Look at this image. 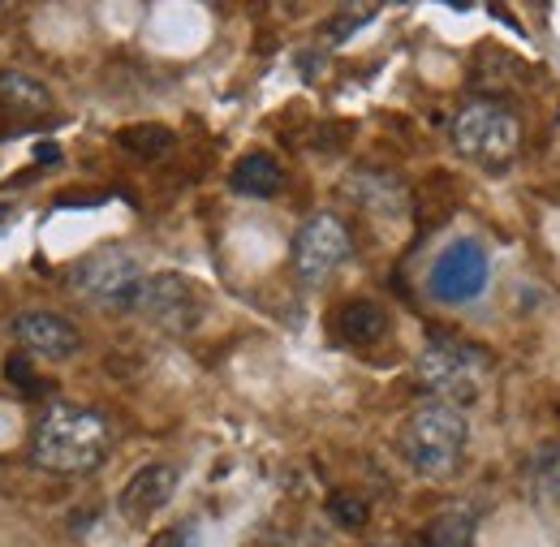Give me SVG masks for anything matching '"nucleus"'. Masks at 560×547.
Wrapping results in <instances>:
<instances>
[{
    "mask_svg": "<svg viewBox=\"0 0 560 547\" xmlns=\"http://www.w3.org/2000/svg\"><path fill=\"white\" fill-rule=\"evenodd\" d=\"M108 444H113V431H108V418L91 406H70V401H57L39 414L35 422V435H31V462L48 475H61V479H78V475H91L104 457H108Z\"/></svg>",
    "mask_w": 560,
    "mask_h": 547,
    "instance_id": "1",
    "label": "nucleus"
},
{
    "mask_svg": "<svg viewBox=\"0 0 560 547\" xmlns=\"http://www.w3.org/2000/svg\"><path fill=\"white\" fill-rule=\"evenodd\" d=\"M397 449H401L406 466L422 479H453L470 449V418L457 406L427 401L401 422Z\"/></svg>",
    "mask_w": 560,
    "mask_h": 547,
    "instance_id": "2",
    "label": "nucleus"
},
{
    "mask_svg": "<svg viewBox=\"0 0 560 547\" xmlns=\"http://www.w3.org/2000/svg\"><path fill=\"white\" fill-rule=\"evenodd\" d=\"M453 147L457 155L483 164V168H509L522 151V117L509 104L495 100H470L453 117Z\"/></svg>",
    "mask_w": 560,
    "mask_h": 547,
    "instance_id": "3",
    "label": "nucleus"
},
{
    "mask_svg": "<svg viewBox=\"0 0 560 547\" xmlns=\"http://www.w3.org/2000/svg\"><path fill=\"white\" fill-rule=\"evenodd\" d=\"M488 353L462 341H431L415 362V380L422 393H431V401L444 406H466L470 397H479L483 375H488Z\"/></svg>",
    "mask_w": 560,
    "mask_h": 547,
    "instance_id": "4",
    "label": "nucleus"
},
{
    "mask_svg": "<svg viewBox=\"0 0 560 547\" xmlns=\"http://www.w3.org/2000/svg\"><path fill=\"white\" fill-rule=\"evenodd\" d=\"M142 280L147 276H142L139 259L126 255V251H113V246L78 259L70 268V289L100 311H135Z\"/></svg>",
    "mask_w": 560,
    "mask_h": 547,
    "instance_id": "5",
    "label": "nucleus"
},
{
    "mask_svg": "<svg viewBox=\"0 0 560 547\" xmlns=\"http://www.w3.org/2000/svg\"><path fill=\"white\" fill-rule=\"evenodd\" d=\"M350 224L337 211H315L293 233V276L306 289H319V284H328L337 276V268L350 259Z\"/></svg>",
    "mask_w": 560,
    "mask_h": 547,
    "instance_id": "6",
    "label": "nucleus"
},
{
    "mask_svg": "<svg viewBox=\"0 0 560 547\" xmlns=\"http://www.w3.org/2000/svg\"><path fill=\"white\" fill-rule=\"evenodd\" d=\"M139 311L142 319L168 337H186L203 324V289L195 280H186L182 272H155L142 280V293H139Z\"/></svg>",
    "mask_w": 560,
    "mask_h": 547,
    "instance_id": "7",
    "label": "nucleus"
},
{
    "mask_svg": "<svg viewBox=\"0 0 560 547\" xmlns=\"http://www.w3.org/2000/svg\"><path fill=\"white\" fill-rule=\"evenodd\" d=\"M488 276H491L488 251L475 237H457V242H448L435 255V264L427 272V289H431L435 302L462 306V302H475L488 289Z\"/></svg>",
    "mask_w": 560,
    "mask_h": 547,
    "instance_id": "8",
    "label": "nucleus"
},
{
    "mask_svg": "<svg viewBox=\"0 0 560 547\" xmlns=\"http://www.w3.org/2000/svg\"><path fill=\"white\" fill-rule=\"evenodd\" d=\"M13 341L22 345L26 353L35 358H48V362H66L82 349V333L73 328L66 315L57 311H22L13 324H9Z\"/></svg>",
    "mask_w": 560,
    "mask_h": 547,
    "instance_id": "9",
    "label": "nucleus"
},
{
    "mask_svg": "<svg viewBox=\"0 0 560 547\" xmlns=\"http://www.w3.org/2000/svg\"><path fill=\"white\" fill-rule=\"evenodd\" d=\"M173 491H177V470L168 466V462H151V466H142L130 475V482L121 487V496H117V509H121V517L126 522H151L168 500H173Z\"/></svg>",
    "mask_w": 560,
    "mask_h": 547,
    "instance_id": "10",
    "label": "nucleus"
},
{
    "mask_svg": "<svg viewBox=\"0 0 560 547\" xmlns=\"http://www.w3.org/2000/svg\"><path fill=\"white\" fill-rule=\"evenodd\" d=\"M337 337L353 349H371V345H380L388 337V328H393V319H388V311H384V302H375V298H353L346 302L341 311H337Z\"/></svg>",
    "mask_w": 560,
    "mask_h": 547,
    "instance_id": "11",
    "label": "nucleus"
},
{
    "mask_svg": "<svg viewBox=\"0 0 560 547\" xmlns=\"http://www.w3.org/2000/svg\"><path fill=\"white\" fill-rule=\"evenodd\" d=\"M0 113H9L13 121H35L52 113V91L22 69H0Z\"/></svg>",
    "mask_w": 560,
    "mask_h": 547,
    "instance_id": "12",
    "label": "nucleus"
},
{
    "mask_svg": "<svg viewBox=\"0 0 560 547\" xmlns=\"http://www.w3.org/2000/svg\"><path fill=\"white\" fill-rule=\"evenodd\" d=\"M229 186H233V195H242V199H272V195L284 190V168H280L277 155L250 151V155H242V160L233 164Z\"/></svg>",
    "mask_w": 560,
    "mask_h": 547,
    "instance_id": "13",
    "label": "nucleus"
},
{
    "mask_svg": "<svg viewBox=\"0 0 560 547\" xmlns=\"http://www.w3.org/2000/svg\"><path fill=\"white\" fill-rule=\"evenodd\" d=\"M479 517L470 509H444L440 517H431L422 526V544L427 547H475Z\"/></svg>",
    "mask_w": 560,
    "mask_h": 547,
    "instance_id": "14",
    "label": "nucleus"
},
{
    "mask_svg": "<svg viewBox=\"0 0 560 547\" xmlns=\"http://www.w3.org/2000/svg\"><path fill=\"white\" fill-rule=\"evenodd\" d=\"M117 147L121 151H130V155H139V160H160L164 151H173V130L168 126H126L121 135H117Z\"/></svg>",
    "mask_w": 560,
    "mask_h": 547,
    "instance_id": "15",
    "label": "nucleus"
},
{
    "mask_svg": "<svg viewBox=\"0 0 560 547\" xmlns=\"http://www.w3.org/2000/svg\"><path fill=\"white\" fill-rule=\"evenodd\" d=\"M530 482H535V496L560 504V444H548L535 453V466H530Z\"/></svg>",
    "mask_w": 560,
    "mask_h": 547,
    "instance_id": "16",
    "label": "nucleus"
},
{
    "mask_svg": "<svg viewBox=\"0 0 560 547\" xmlns=\"http://www.w3.org/2000/svg\"><path fill=\"white\" fill-rule=\"evenodd\" d=\"M328 517L341 526V531H362L366 526V517H371V504L350 491V487H341V491H332L328 496Z\"/></svg>",
    "mask_w": 560,
    "mask_h": 547,
    "instance_id": "17",
    "label": "nucleus"
},
{
    "mask_svg": "<svg viewBox=\"0 0 560 547\" xmlns=\"http://www.w3.org/2000/svg\"><path fill=\"white\" fill-rule=\"evenodd\" d=\"M375 13H380L375 4H362V9H346L341 18H332V22H328V39H332V44L350 39L353 31H362V26H366V22L375 18Z\"/></svg>",
    "mask_w": 560,
    "mask_h": 547,
    "instance_id": "18",
    "label": "nucleus"
},
{
    "mask_svg": "<svg viewBox=\"0 0 560 547\" xmlns=\"http://www.w3.org/2000/svg\"><path fill=\"white\" fill-rule=\"evenodd\" d=\"M4 380L18 384L22 393H44V384L31 375V362H26V358H9V362H4Z\"/></svg>",
    "mask_w": 560,
    "mask_h": 547,
    "instance_id": "19",
    "label": "nucleus"
},
{
    "mask_svg": "<svg viewBox=\"0 0 560 547\" xmlns=\"http://www.w3.org/2000/svg\"><path fill=\"white\" fill-rule=\"evenodd\" d=\"M147 547H195V526H168V531L151 535Z\"/></svg>",
    "mask_w": 560,
    "mask_h": 547,
    "instance_id": "20",
    "label": "nucleus"
},
{
    "mask_svg": "<svg viewBox=\"0 0 560 547\" xmlns=\"http://www.w3.org/2000/svg\"><path fill=\"white\" fill-rule=\"evenodd\" d=\"M9 216H13V211H9V207H0V224H4V220H9Z\"/></svg>",
    "mask_w": 560,
    "mask_h": 547,
    "instance_id": "21",
    "label": "nucleus"
},
{
    "mask_svg": "<svg viewBox=\"0 0 560 547\" xmlns=\"http://www.w3.org/2000/svg\"><path fill=\"white\" fill-rule=\"evenodd\" d=\"M384 547H393V544H384Z\"/></svg>",
    "mask_w": 560,
    "mask_h": 547,
    "instance_id": "22",
    "label": "nucleus"
}]
</instances>
